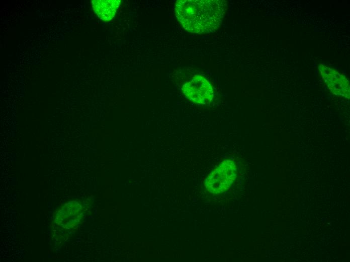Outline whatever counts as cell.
<instances>
[{
    "label": "cell",
    "mask_w": 350,
    "mask_h": 262,
    "mask_svg": "<svg viewBox=\"0 0 350 262\" xmlns=\"http://www.w3.org/2000/svg\"><path fill=\"white\" fill-rule=\"evenodd\" d=\"M120 0H93V8L98 17L104 21H109L115 16Z\"/></svg>",
    "instance_id": "cell-5"
},
{
    "label": "cell",
    "mask_w": 350,
    "mask_h": 262,
    "mask_svg": "<svg viewBox=\"0 0 350 262\" xmlns=\"http://www.w3.org/2000/svg\"><path fill=\"white\" fill-rule=\"evenodd\" d=\"M182 90L187 98L197 104H209L213 97L211 84L200 75H195L191 81L186 83Z\"/></svg>",
    "instance_id": "cell-3"
},
{
    "label": "cell",
    "mask_w": 350,
    "mask_h": 262,
    "mask_svg": "<svg viewBox=\"0 0 350 262\" xmlns=\"http://www.w3.org/2000/svg\"><path fill=\"white\" fill-rule=\"evenodd\" d=\"M321 72L322 78L332 93L349 98V83L344 76L328 68Z\"/></svg>",
    "instance_id": "cell-4"
},
{
    "label": "cell",
    "mask_w": 350,
    "mask_h": 262,
    "mask_svg": "<svg viewBox=\"0 0 350 262\" xmlns=\"http://www.w3.org/2000/svg\"><path fill=\"white\" fill-rule=\"evenodd\" d=\"M236 176L237 168L234 162L225 160L208 175L205 181V186L209 192L219 194L229 188Z\"/></svg>",
    "instance_id": "cell-2"
},
{
    "label": "cell",
    "mask_w": 350,
    "mask_h": 262,
    "mask_svg": "<svg viewBox=\"0 0 350 262\" xmlns=\"http://www.w3.org/2000/svg\"><path fill=\"white\" fill-rule=\"evenodd\" d=\"M227 8L223 0H179L176 16L184 28L191 33H212L222 23Z\"/></svg>",
    "instance_id": "cell-1"
}]
</instances>
